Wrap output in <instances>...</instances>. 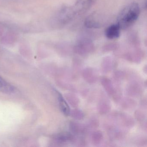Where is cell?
<instances>
[{"label":"cell","mask_w":147,"mask_h":147,"mask_svg":"<svg viewBox=\"0 0 147 147\" xmlns=\"http://www.w3.org/2000/svg\"><path fill=\"white\" fill-rule=\"evenodd\" d=\"M140 13V8L138 4L131 3L126 6L119 12L117 24L121 30H125L136 21Z\"/></svg>","instance_id":"obj_1"},{"label":"cell","mask_w":147,"mask_h":147,"mask_svg":"<svg viewBox=\"0 0 147 147\" xmlns=\"http://www.w3.org/2000/svg\"><path fill=\"white\" fill-rule=\"evenodd\" d=\"M76 13L74 8L68 7H62L54 18V22L59 26L65 25L72 19Z\"/></svg>","instance_id":"obj_2"},{"label":"cell","mask_w":147,"mask_h":147,"mask_svg":"<svg viewBox=\"0 0 147 147\" xmlns=\"http://www.w3.org/2000/svg\"><path fill=\"white\" fill-rule=\"evenodd\" d=\"M100 82L107 93L117 101L120 98L119 92L113 87L111 81L107 77H102L100 79Z\"/></svg>","instance_id":"obj_3"},{"label":"cell","mask_w":147,"mask_h":147,"mask_svg":"<svg viewBox=\"0 0 147 147\" xmlns=\"http://www.w3.org/2000/svg\"><path fill=\"white\" fill-rule=\"evenodd\" d=\"M82 74L83 78L88 83L93 84L98 80V74L92 68H86L83 70Z\"/></svg>","instance_id":"obj_4"},{"label":"cell","mask_w":147,"mask_h":147,"mask_svg":"<svg viewBox=\"0 0 147 147\" xmlns=\"http://www.w3.org/2000/svg\"><path fill=\"white\" fill-rule=\"evenodd\" d=\"M92 50L93 46L89 42H82L76 46L74 51L78 55H84L91 52Z\"/></svg>","instance_id":"obj_5"},{"label":"cell","mask_w":147,"mask_h":147,"mask_svg":"<svg viewBox=\"0 0 147 147\" xmlns=\"http://www.w3.org/2000/svg\"><path fill=\"white\" fill-rule=\"evenodd\" d=\"M120 30L121 29L117 24H113L106 29L105 35L108 39H116L119 36Z\"/></svg>","instance_id":"obj_6"},{"label":"cell","mask_w":147,"mask_h":147,"mask_svg":"<svg viewBox=\"0 0 147 147\" xmlns=\"http://www.w3.org/2000/svg\"><path fill=\"white\" fill-rule=\"evenodd\" d=\"M116 116L118 117L119 119V122L121 123H120L123 126L129 128H131L134 126L135 121L130 116L120 112L116 113Z\"/></svg>","instance_id":"obj_7"},{"label":"cell","mask_w":147,"mask_h":147,"mask_svg":"<svg viewBox=\"0 0 147 147\" xmlns=\"http://www.w3.org/2000/svg\"><path fill=\"white\" fill-rule=\"evenodd\" d=\"M69 126V129L73 135H82L85 134L87 131L86 126L74 121L70 122Z\"/></svg>","instance_id":"obj_8"},{"label":"cell","mask_w":147,"mask_h":147,"mask_svg":"<svg viewBox=\"0 0 147 147\" xmlns=\"http://www.w3.org/2000/svg\"><path fill=\"white\" fill-rule=\"evenodd\" d=\"M15 91V88L0 75V92L6 94H12Z\"/></svg>","instance_id":"obj_9"},{"label":"cell","mask_w":147,"mask_h":147,"mask_svg":"<svg viewBox=\"0 0 147 147\" xmlns=\"http://www.w3.org/2000/svg\"><path fill=\"white\" fill-rule=\"evenodd\" d=\"M95 15L89 16L85 21V25L88 28H99L101 27V24L99 20L97 19Z\"/></svg>","instance_id":"obj_10"},{"label":"cell","mask_w":147,"mask_h":147,"mask_svg":"<svg viewBox=\"0 0 147 147\" xmlns=\"http://www.w3.org/2000/svg\"><path fill=\"white\" fill-rule=\"evenodd\" d=\"M110 101L106 98H102L100 100L98 105V110L101 114H105L111 110Z\"/></svg>","instance_id":"obj_11"},{"label":"cell","mask_w":147,"mask_h":147,"mask_svg":"<svg viewBox=\"0 0 147 147\" xmlns=\"http://www.w3.org/2000/svg\"><path fill=\"white\" fill-rule=\"evenodd\" d=\"M58 100H59V107L62 112L66 116L69 115L70 110L69 106L68 105L66 100L64 99L62 94L58 92Z\"/></svg>","instance_id":"obj_12"},{"label":"cell","mask_w":147,"mask_h":147,"mask_svg":"<svg viewBox=\"0 0 147 147\" xmlns=\"http://www.w3.org/2000/svg\"><path fill=\"white\" fill-rule=\"evenodd\" d=\"M74 136L69 132H61L56 135L55 139L60 143H63L69 141H73L74 140Z\"/></svg>","instance_id":"obj_13"},{"label":"cell","mask_w":147,"mask_h":147,"mask_svg":"<svg viewBox=\"0 0 147 147\" xmlns=\"http://www.w3.org/2000/svg\"><path fill=\"white\" fill-rule=\"evenodd\" d=\"M142 92V88L137 83L133 82L127 88V92L131 96H139Z\"/></svg>","instance_id":"obj_14"},{"label":"cell","mask_w":147,"mask_h":147,"mask_svg":"<svg viewBox=\"0 0 147 147\" xmlns=\"http://www.w3.org/2000/svg\"><path fill=\"white\" fill-rule=\"evenodd\" d=\"M65 97L66 100L72 107L76 108L79 106L80 100L75 94L72 93H67L65 94Z\"/></svg>","instance_id":"obj_15"},{"label":"cell","mask_w":147,"mask_h":147,"mask_svg":"<svg viewBox=\"0 0 147 147\" xmlns=\"http://www.w3.org/2000/svg\"><path fill=\"white\" fill-rule=\"evenodd\" d=\"M113 67V63L110 58H106L104 59L101 64V69L103 72L109 73Z\"/></svg>","instance_id":"obj_16"},{"label":"cell","mask_w":147,"mask_h":147,"mask_svg":"<svg viewBox=\"0 0 147 147\" xmlns=\"http://www.w3.org/2000/svg\"><path fill=\"white\" fill-rule=\"evenodd\" d=\"M91 139L92 142L95 145L99 144L103 139V133L100 131H94L92 134Z\"/></svg>","instance_id":"obj_17"},{"label":"cell","mask_w":147,"mask_h":147,"mask_svg":"<svg viewBox=\"0 0 147 147\" xmlns=\"http://www.w3.org/2000/svg\"><path fill=\"white\" fill-rule=\"evenodd\" d=\"M135 117L139 123H142L143 126H144V129H147V123H146V116L143 112L140 111H136L135 112Z\"/></svg>","instance_id":"obj_18"},{"label":"cell","mask_w":147,"mask_h":147,"mask_svg":"<svg viewBox=\"0 0 147 147\" xmlns=\"http://www.w3.org/2000/svg\"><path fill=\"white\" fill-rule=\"evenodd\" d=\"M69 115L73 118L77 120H82L85 117L84 113L81 110L77 109H75L70 111Z\"/></svg>","instance_id":"obj_19"},{"label":"cell","mask_w":147,"mask_h":147,"mask_svg":"<svg viewBox=\"0 0 147 147\" xmlns=\"http://www.w3.org/2000/svg\"><path fill=\"white\" fill-rule=\"evenodd\" d=\"M136 102L130 98H126L123 100L122 106L125 109H129L136 106Z\"/></svg>","instance_id":"obj_20"},{"label":"cell","mask_w":147,"mask_h":147,"mask_svg":"<svg viewBox=\"0 0 147 147\" xmlns=\"http://www.w3.org/2000/svg\"><path fill=\"white\" fill-rule=\"evenodd\" d=\"M115 78L117 80H120L123 79L125 76V74L123 72L121 71H117L114 74Z\"/></svg>","instance_id":"obj_21"},{"label":"cell","mask_w":147,"mask_h":147,"mask_svg":"<svg viewBox=\"0 0 147 147\" xmlns=\"http://www.w3.org/2000/svg\"><path fill=\"white\" fill-rule=\"evenodd\" d=\"M89 125L92 128H95V127H98L99 125V122L98 119L96 118H92L89 123Z\"/></svg>","instance_id":"obj_22"},{"label":"cell","mask_w":147,"mask_h":147,"mask_svg":"<svg viewBox=\"0 0 147 147\" xmlns=\"http://www.w3.org/2000/svg\"><path fill=\"white\" fill-rule=\"evenodd\" d=\"M144 73H145V74H146V73H147V68H146V66H145V67H144Z\"/></svg>","instance_id":"obj_23"}]
</instances>
